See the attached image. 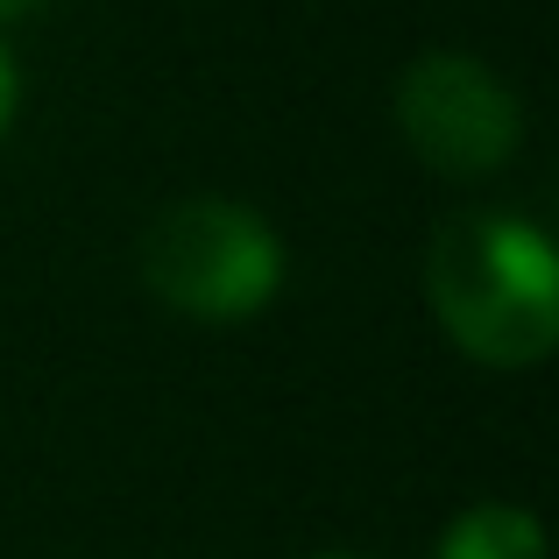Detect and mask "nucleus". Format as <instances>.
<instances>
[{
	"instance_id": "nucleus-1",
	"label": "nucleus",
	"mask_w": 559,
	"mask_h": 559,
	"mask_svg": "<svg viewBox=\"0 0 559 559\" xmlns=\"http://www.w3.org/2000/svg\"><path fill=\"white\" fill-rule=\"evenodd\" d=\"M425 298L481 369H532L559 341V262L552 241L518 213H461L432 234Z\"/></svg>"
},
{
	"instance_id": "nucleus-2",
	"label": "nucleus",
	"mask_w": 559,
	"mask_h": 559,
	"mask_svg": "<svg viewBox=\"0 0 559 559\" xmlns=\"http://www.w3.org/2000/svg\"><path fill=\"white\" fill-rule=\"evenodd\" d=\"M142 284L185 319H248L284 284V248L270 219L234 199H178L142 234Z\"/></svg>"
},
{
	"instance_id": "nucleus-3",
	"label": "nucleus",
	"mask_w": 559,
	"mask_h": 559,
	"mask_svg": "<svg viewBox=\"0 0 559 559\" xmlns=\"http://www.w3.org/2000/svg\"><path fill=\"white\" fill-rule=\"evenodd\" d=\"M396 128L411 156L439 178H489L518 156L524 142V107L481 57L467 50H425L396 79Z\"/></svg>"
},
{
	"instance_id": "nucleus-4",
	"label": "nucleus",
	"mask_w": 559,
	"mask_h": 559,
	"mask_svg": "<svg viewBox=\"0 0 559 559\" xmlns=\"http://www.w3.org/2000/svg\"><path fill=\"white\" fill-rule=\"evenodd\" d=\"M432 559H546V532L524 503H475L447 524Z\"/></svg>"
},
{
	"instance_id": "nucleus-5",
	"label": "nucleus",
	"mask_w": 559,
	"mask_h": 559,
	"mask_svg": "<svg viewBox=\"0 0 559 559\" xmlns=\"http://www.w3.org/2000/svg\"><path fill=\"white\" fill-rule=\"evenodd\" d=\"M14 99H22V85H14V57H8V43H0V135H8V121H14Z\"/></svg>"
},
{
	"instance_id": "nucleus-6",
	"label": "nucleus",
	"mask_w": 559,
	"mask_h": 559,
	"mask_svg": "<svg viewBox=\"0 0 559 559\" xmlns=\"http://www.w3.org/2000/svg\"><path fill=\"white\" fill-rule=\"evenodd\" d=\"M28 8H43V0H0V22H14V14H28Z\"/></svg>"
},
{
	"instance_id": "nucleus-7",
	"label": "nucleus",
	"mask_w": 559,
	"mask_h": 559,
	"mask_svg": "<svg viewBox=\"0 0 559 559\" xmlns=\"http://www.w3.org/2000/svg\"><path fill=\"white\" fill-rule=\"evenodd\" d=\"M319 559H341V552H319Z\"/></svg>"
}]
</instances>
